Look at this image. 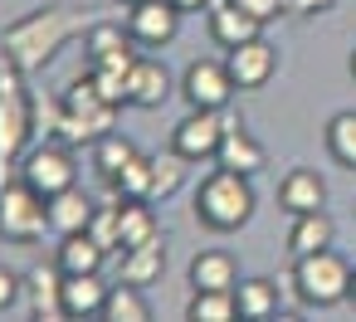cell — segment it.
Returning <instances> with one entry per match:
<instances>
[{
	"label": "cell",
	"mask_w": 356,
	"mask_h": 322,
	"mask_svg": "<svg viewBox=\"0 0 356 322\" xmlns=\"http://www.w3.org/2000/svg\"><path fill=\"white\" fill-rule=\"evenodd\" d=\"M127 6H137V0H127Z\"/></svg>",
	"instance_id": "obj_39"
},
{
	"label": "cell",
	"mask_w": 356,
	"mask_h": 322,
	"mask_svg": "<svg viewBox=\"0 0 356 322\" xmlns=\"http://www.w3.org/2000/svg\"><path fill=\"white\" fill-rule=\"evenodd\" d=\"M351 303H356V268H351Z\"/></svg>",
	"instance_id": "obj_38"
},
{
	"label": "cell",
	"mask_w": 356,
	"mask_h": 322,
	"mask_svg": "<svg viewBox=\"0 0 356 322\" xmlns=\"http://www.w3.org/2000/svg\"><path fill=\"white\" fill-rule=\"evenodd\" d=\"M234 6H239V10H249L254 20H264V25H268V20L288 6V0H234Z\"/></svg>",
	"instance_id": "obj_33"
},
{
	"label": "cell",
	"mask_w": 356,
	"mask_h": 322,
	"mask_svg": "<svg viewBox=\"0 0 356 322\" xmlns=\"http://www.w3.org/2000/svg\"><path fill=\"white\" fill-rule=\"evenodd\" d=\"M147 181H152V171H147V156H137L118 181H113V195H122V200H147Z\"/></svg>",
	"instance_id": "obj_32"
},
{
	"label": "cell",
	"mask_w": 356,
	"mask_h": 322,
	"mask_svg": "<svg viewBox=\"0 0 356 322\" xmlns=\"http://www.w3.org/2000/svg\"><path fill=\"white\" fill-rule=\"evenodd\" d=\"M137 156H142V152H137L122 132H108V137H98V142H93V166H98V176H103L108 186H113V181H118Z\"/></svg>",
	"instance_id": "obj_25"
},
{
	"label": "cell",
	"mask_w": 356,
	"mask_h": 322,
	"mask_svg": "<svg viewBox=\"0 0 356 322\" xmlns=\"http://www.w3.org/2000/svg\"><path fill=\"white\" fill-rule=\"evenodd\" d=\"M25 69L15 59L0 54V186H6V166L25 156L30 147V132L40 127L35 122V103H30V88L20 79Z\"/></svg>",
	"instance_id": "obj_3"
},
{
	"label": "cell",
	"mask_w": 356,
	"mask_h": 322,
	"mask_svg": "<svg viewBox=\"0 0 356 322\" xmlns=\"http://www.w3.org/2000/svg\"><path fill=\"white\" fill-rule=\"evenodd\" d=\"M49 225V200L30 181H6L0 186V239L10 244H35Z\"/></svg>",
	"instance_id": "obj_6"
},
{
	"label": "cell",
	"mask_w": 356,
	"mask_h": 322,
	"mask_svg": "<svg viewBox=\"0 0 356 322\" xmlns=\"http://www.w3.org/2000/svg\"><path fill=\"white\" fill-rule=\"evenodd\" d=\"M113 118H118V108L98 93V83L83 74V79H74L69 83V93L59 98V118H54V137L59 142H69V147H93L98 137H108L113 132Z\"/></svg>",
	"instance_id": "obj_2"
},
{
	"label": "cell",
	"mask_w": 356,
	"mask_h": 322,
	"mask_svg": "<svg viewBox=\"0 0 356 322\" xmlns=\"http://www.w3.org/2000/svg\"><path fill=\"white\" fill-rule=\"evenodd\" d=\"M346 69H351V79H356V49H351V59H346Z\"/></svg>",
	"instance_id": "obj_37"
},
{
	"label": "cell",
	"mask_w": 356,
	"mask_h": 322,
	"mask_svg": "<svg viewBox=\"0 0 356 322\" xmlns=\"http://www.w3.org/2000/svg\"><path fill=\"white\" fill-rule=\"evenodd\" d=\"M176 6H181L186 15H195V10H210V6H215V0H176Z\"/></svg>",
	"instance_id": "obj_36"
},
{
	"label": "cell",
	"mask_w": 356,
	"mask_h": 322,
	"mask_svg": "<svg viewBox=\"0 0 356 322\" xmlns=\"http://www.w3.org/2000/svg\"><path fill=\"white\" fill-rule=\"evenodd\" d=\"M108 283L98 273H64V307L69 317H103Z\"/></svg>",
	"instance_id": "obj_20"
},
{
	"label": "cell",
	"mask_w": 356,
	"mask_h": 322,
	"mask_svg": "<svg viewBox=\"0 0 356 322\" xmlns=\"http://www.w3.org/2000/svg\"><path fill=\"white\" fill-rule=\"evenodd\" d=\"M166 98H171V74H166V64L137 59L132 74H127V103H132V108H161Z\"/></svg>",
	"instance_id": "obj_16"
},
{
	"label": "cell",
	"mask_w": 356,
	"mask_h": 322,
	"mask_svg": "<svg viewBox=\"0 0 356 322\" xmlns=\"http://www.w3.org/2000/svg\"><path fill=\"white\" fill-rule=\"evenodd\" d=\"M234 88L239 83L229 79V64H220V59H195L181 79V93L191 108H225L234 98Z\"/></svg>",
	"instance_id": "obj_10"
},
{
	"label": "cell",
	"mask_w": 356,
	"mask_h": 322,
	"mask_svg": "<svg viewBox=\"0 0 356 322\" xmlns=\"http://www.w3.org/2000/svg\"><path fill=\"white\" fill-rule=\"evenodd\" d=\"M83 45H88V69H113V74H132V64H137V54H132V30L122 35L118 25H93L88 35H83Z\"/></svg>",
	"instance_id": "obj_11"
},
{
	"label": "cell",
	"mask_w": 356,
	"mask_h": 322,
	"mask_svg": "<svg viewBox=\"0 0 356 322\" xmlns=\"http://www.w3.org/2000/svg\"><path fill=\"white\" fill-rule=\"evenodd\" d=\"M234 298H239V317H249V322H268L278 312V288L268 278H239Z\"/></svg>",
	"instance_id": "obj_27"
},
{
	"label": "cell",
	"mask_w": 356,
	"mask_h": 322,
	"mask_svg": "<svg viewBox=\"0 0 356 322\" xmlns=\"http://www.w3.org/2000/svg\"><path fill=\"white\" fill-rule=\"evenodd\" d=\"M288 6L298 10V15H322V10H332L337 0H288Z\"/></svg>",
	"instance_id": "obj_35"
},
{
	"label": "cell",
	"mask_w": 356,
	"mask_h": 322,
	"mask_svg": "<svg viewBox=\"0 0 356 322\" xmlns=\"http://www.w3.org/2000/svg\"><path fill=\"white\" fill-rule=\"evenodd\" d=\"M93 200L79 191V186H69V191H59V195H49V230L64 239V234H83L88 230V220H93Z\"/></svg>",
	"instance_id": "obj_18"
},
{
	"label": "cell",
	"mask_w": 356,
	"mask_h": 322,
	"mask_svg": "<svg viewBox=\"0 0 356 322\" xmlns=\"http://www.w3.org/2000/svg\"><path fill=\"white\" fill-rule=\"evenodd\" d=\"M186 156L171 147V152H156V156H147V171H152V181H147V200H171L181 186H186Z\"/></svg>",
	"instance_id": "obj_21"
},
{
	"label": "cell",
	"mask_w": 356,
	"mask_h": 322,
	"mask_svg": "<svg viewBox=\"0 0 356 322\" xmlns=\"http://www.w3.org/2000/svg\"><path fill=\"white\" fill-rule=\"evenodd\" d=\"M288 249H293V259L317 254V249H332V220H327V210L293 215V225H288Z\"/></svg>",
	"instance_id": "obj_22"
},
{
	"label": "cell",
	"mask_w": 356,
	"mask_h": 322,
	"mask_svg": "<svg viewBox=\"0 0 356 322\" xmlns=\"http://www.w3.org/2000/svg\"><path fill=\"white\" fill-rule=\"evenodd\" d=\"M288 278H293V293H298L307 307H332V303L351 298V264H346L337 249L302 254Z\"/></svg>",
	"instance_id": "obj_5"
},
{
	"label": "cell",
	"mask_w": 356,
	"mask_h": 322,
	"mask_svg": "<svg viewBox=\"0 0 356 322\" xmlns=\"http://www.w3.org/2000/svg\"><path fill=\"white\" fill-rule=\"evenodd\" d=\"M215 161H220V166H229V171L254 176V171H264V161H268V156H264V147H259V142H254V137H249V132L229 118V122H225V137H220Z\"/></svg>",
	"instance_id": "obj_17"
},
{
	"label": "cell",
	"mask_w": 356,
	"mask_h": 322,
	"mask_svg": "<svg viewBox=\"0 0 356 322\" xmlns=\"http://www.w3.org/2000/svg\"><path fill=\"white\" fill-rule=\"evenodd\" d=\"M122 200V195H118ZM161 230H156V210H152V200H122V249H132V244H147V239H156ZM118 249V254H122Z\"/></svg>",
	"instance_id": "obj_29"
},
{
	"label": "cell",
	"mask_w": 356,
	"mask_h": 322,
	"mask_svg": "<svg viewBox=\"0 0 356 322\" xmlns=\"http://www.w3.org/2000/svg\"><path fill=\"white\" fill-rule=\"evenodd\" d=\"M103 259H108V249L83 230V234H64V239H59V259H54V264H59L64 273H98Z\"/></svg>",
	"instance_id": "obj_24"
},
{
	"label": "cell",
	"mask_w": 356,
	"mask_h": 322,
	"mask_svg": "<svg viewBox=\"0 0 356 322\" xmlns=\"http://www.w3.org/2000/svg\"><path fill=\"white\" fill-rule=\"evenodd\" d=\"M161 273H166V244H161V234H156V239H147V244L122 249V283L147 288V283H156Z\"/></svg>",
	"instance_id": "obj_19"
},
{
	"label": "cell",
	"mask_w": 356,
	"mask_h": 322,
	"mask_svg": "<svg viewBox=\"0 0 356 322\" xmlns=\"http://www.w3.org/2000/svg\"><path fill=\"white\" fill-rule=\"evenodd\" d=\"M205 20H210L215 45H225V49H234V45H244V40H259V35H264V20H254L249 10H239L234 0H215V6L205 10Z\"/></svg>",
	"instance_id": "obj_13"
},
{
	"label": "cell",
	"mask_w": 356,
	"mask_h": 322,
	"mask_svg": "<svg viewBox=\"0 0 356 322\" xmlns=\"http://www.w3.org/2000/svg\"><path fill=\"white\" fill-rule=\"evenodd\" d=\"M88 234L113 254V249H122V200L113 195V200H103L98 210H93V220H88Z\"/></svg>",
	"instance_id": "obj_31"
},
{
	"label": "cell",
	"mask_w": 356,
	"mask_h": 322,
	"mask_svg": "<svg viewBox=\"0 0 356 322\" xmlns=\"http://www.w3.org/2000/svg\"><path fill=\"white\" fill-rule=\"evenodd\" d=\"M181 15L186 10L176 0H137L132 15H127V30H132V40L142 49H166L176 40V30H181Z\"/></svg>",
	"instance_id": "obj_9"
},
{
	"label": "cell",
	"mask_w": 356,
	"mask_h": 322,
	"mask_svg": "<svg viewBox=\"0 0 356 322\" xmlns=\"http://www.w3.org/2000/svg\"><path fill=\"white\" fill-rule=\"evenodd\" d=\"M327 152H332L337 166L356 171V113H337L327 122Z\"/></svg>",
	"instance_id": "obj_30"
},
{
	"label": "cell",
	"mask_w": 356,
	"mask_h": 322,
	"mask_svg": "<svg viewBox=\"0 0 356 322\" xmlns=\"http://www.w3.org/2000/svg\"><path fill=\"white\" fill-rule=\"evenodd\" d=\"M25 283H30V307H35V317H44V322L69 317V307H64V268H59V264L30 268Z\"/></svg>",
	"instance_id": "obj_15"
},
{
	"label": "cell",
	"mask_w": 356,
	"mask_h": 322,
	"mask_svg": "<svg viewBox=\"0 0 356 322\" xmlns=\"http://www.w3.org/2000/svg\"><path fill=\"white\" fill-rule=\"evenodd\" d=\"M103 317L108 322H147L152 317V303H147V293L137 283H118V288H108Z\"/></svg>",
	"instance_id": "obj_28"
},
{
	"label": "cell",
	"mask_w": 356,
	"mask_h": 322,
	"mask_svg": "<svg viewBox=\"0 0 356 322\" xmlns=\"http://www.w3.org/2000/svg\"><path fill=\"white\" fill-rule=\"evenodd\" d=\"M225 64H229V79H234L239 88H264V83L273 79V69H278V54H273V45L259 35V40L234 45V49L225 54Z\"/></svg>",
	"instance_id": "obj_12"
},
{
	"label": "cell",
	"mask_w": 356,
	"mask_h": 322,
	"mask_svg": "<svg viewBox=\"0 0 356 322\" xmlns=\"http://www.w3.org/2000/svg\"><path fill=\"white\" fill-rule=\"evenodd\" d=\"M278 205H283L288 215H307V210H322V205H327V181H322L317 171L298 166V171H288V176L278 181Z\"/></svg>",
	"instance_id": "obj_14"
},
{
	"label": "cell",
	"mask_w": 356,
	"mask_h": 322,
	"mask_svg": "<svg viewBox=\"0 0 356 322\" xmlns=\"http://www.w3.org/2000/svg\"><path fill=\"white\" fill-rule=\"evenodd\" d=\"M186 317L191 322H234L239 317V298H234V288H195Z\"/></svg>",
	"instance_id": "obj_26"
},
{
	"label": "cell",
	"mask_w": 356,
	"mask_h": 322,
	"mask_svg": "<svg viewBox=\"0 0 356 322\" xmlns=\"http://www.w3.org/2000/svg\"><path fill=\"white\" fill-rule=\"evenodd\" d=\"M20 181H30L44 200H49V195H59V191H69V186H79L74 147H69V142H44V147H35V152L25 156Z\"/></svg>",
	"instance_id": "obj_7"
},
{
	"label": "cell",
	"mask_w": 356,
	"mask_h": 322,
	"mask_svg": "<svg viewBox=\"0 0 356 322\" xmlns=\"http://www.w3.org/2000/svg\"><path fill=\"white\" fill-rule=\"evenodd\" d=\"M225 108H191L176 132H171V147L186 156V161H215L220 152V137H225Z\"/></svg>",
	"instance_id": "obj_8"
},
{
	"label": "cell",
	"mask_w": 356,
	"mask_h": 322,
	"mask_svg": "<svg viewBox=\"0 0 356 322\" xmlns=\"http://www.w3.org/2000/svg\"><path fill=\"white\" fill-rule=\"evenodd\" d=\"M191 288H239V264L225 249H205L191 259Z\"/></svg>",
	"instance_id": "obj_23"
},
{
	"label": "cell",
	"mask_w": 356,
	"mask_h": 322,
	"mask_svg": "<svg viewBox=\"0 0 356 322\" xmlns=\"http://www.w3.org/2000/svg\"><path fill=\"white\" fill-rule=\"evenodd\" d=\"M249 215H254V186H249L244 171L220 166V171H210L200 181V191H195V220L200 225L239 230V225H249Z\"/></svg>",
	"instance_id": "obj_4"
},
{
	"label": "cell",
	"mask_w": 356,
	"mask_h": 322,
	"mask_svg": "<svg viewBox=\"0 0 356 322\" xmlns=\"http://www.w3.org/2000/svg\"><path fill=\"white\" fill-rule=\"evenodd\" d=\"M74 35H83V15L69 10V6H44V10H30L25 20H15L6 30V40H0V54L15 59L25 74L44 69Z\"/></svg>",
	"instance_id": "obj_1"
},
{
	"label": "cell",
	"mask_w": 356,
	"mask_h": 322,
	"mask_svg": "<svg viewBox=\"0 0 356 322\" xmlns=\"http://www.w3.org/2000/svg\"><path fill=\"white\" fill-rule=\"evenodd\" d=\"M15 293H20V278H15L6 264H0V307H10V303H15Z\"/></svg>",
	"instance_id": "obj_34"
}]
</instances>
